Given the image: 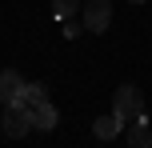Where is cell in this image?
I'll return each mask as SVG.
<instances>
[{
	"instance_id": "cell-3",
	"label": "cell",
	"mask_w": 152,
	"mask_h": 148,
	"mask_svg": "<svg viewBox=\"0 0 152 148\" xmlns=\"http://www.w3.org/2000/svg\"><path fill=\"white\" fill-rule=\"evenodd\" d=\"M108 24H112V0H88L84 4V28L108 32Z\"/></svg>"
},
{
	"instance_id": "cell-7",
	"label": "cell",
	"mask_w": 152,
	"mask_h": 148,
	"mask_svg": "<svg viewBox=\"0 0 152 148\" xmlns=\"http://www.w3.org/2000/svg\"><path fill=\"white\" fill-rule=\"evenodd\" d=\"M56 120H60V116H56V108H52L48 100L32 108V128H40V132H52V128H56Z\"/></svg>"
},
{
	"instance_id": "cell-1",
	"label": "cell",
	"mask_w": 152,
	"mask_h": 148,
	"mask_svg": "<svg viewBox=\"0 0 152 148\" xmlns=\"http://www.w3.org/2000/svg\"><path fill=\"white\" fill-rule=\"evenodd\" d=\"M112 116H120L124 124L136 120V116H144V96H140L136 84H120L112 92Z\"/></svg>"
},
{
	"instance_id": "cell-10",
	"label": "cell",
	"mask_w": 152,
	"mask_h": 148,
	"mask_svg": "<svg viewBox=\"0 0 152 148\" xmlns=\"http://www.w3.org/2000/svg\"><path fill=\"white\" fill-rule=\"evenodd\" d=\"M60 24H64V36H68V40H76V36L84 32V24H76L72 16H68V20H60Z\"/></svg>"
},
{
	"instance_id": "cell-11",
	"label": "cell",
	"mask_w": 152,
	"mask_h": 148,
	"mask_svg": "<svg viewBox=\"0 0 152 148\" xmlns=\"http://www.w3.org/2000/svg\"><path fill=\"white\" fill-rule=\"evenodd\" d=\"M128 4H144V0H128Z\"/></svg>"
},
{
	"instance_id": "cell-8",
	"label": "cell",
	"mask_w": 152,
	"mask_h": 148,
	"mask_svg": "<svg viewBox=\"0 0 152 148\" xmlns=\"http://www.w3.org/2000/svg\"><path fill=\"white\" fill-rule=\"evenodd\" d=\"M128 124H132V128H128V144H132V148H148V144H152V128H148V120L136 116V120H128Z\"/></svg>"
},
{
	"instance_id": "cell-4",
	"label": "cell",
	"mask_w": 152,
	"mask_h": 148,
	"mask_svg": "<svg viewBox=\"0 0 152 148\" xmlns=\"http://www.w3.org/2000/svg\"><path fill=\"white\" fill-rule=\"evenodd\" d=\"M20 88H24V76L16 68H4V72H0V104H12L16 96H20Z\"/></svg>"
},
{
	"instance_id": "cell-5",
	"label": "cell",
	"mask_w": 152,
	"mask_h": 148,
	"mask_svg": "<svg viewBox=\"0 0 152 148\" xmlns=\"http://www.w3.org/2000/svg\"><path fill=\"white\" fill-rule=\"evenodd\" d=\"M44 100H48V88L40 84V80H32V84L20 88V96H16L12 104H20V108H36V104H44Z\"/></svg>"
},
{
	"instance_id": "cell-2",
	"label": "cell",
	"mask_w": 152,
	"mask_h": 148,
	"mask_svg": "<svg viewBox=\"0 0 152 148\" xmlns=\"http://www.w3.org/2000/svg\"><path fill=\"white\" fill-rule=\"evenodd\" d=\"M32 132V108H20V104H4V136L8 140H20V136Z\"/></svg>"
},
{
	"instance_id": "cell-9",
	"label": "cell",
	"mask_w": 152,
	"mask_h": 148,
	"mask_svg": "<svg viewBox=\"0 0 152 148\" xmlns=\"http://www.w3.org/2000/svg\"><path fill=\"white\" fill-rule=\"evenodd\" d=\"M76 8H80V0H52V16H56V20L76 16Z\"/></svg>"
},
{
	"instance_id": "cell-6",
	"label": "cell",
	"mask_w": 152,
	"mask_h": 148,
	"mask_svg": "<svg viewBox=\"0 0 152 148\" xmlns=\"http://www.w3.org/2000/svg\"><path fill=\"white\" fill-rule=\"evenodd\" d=\"M120 124H124L120 116H100V120H92V136L96 140H116L120 136Z\"/></svg>"
}]
</instances>
